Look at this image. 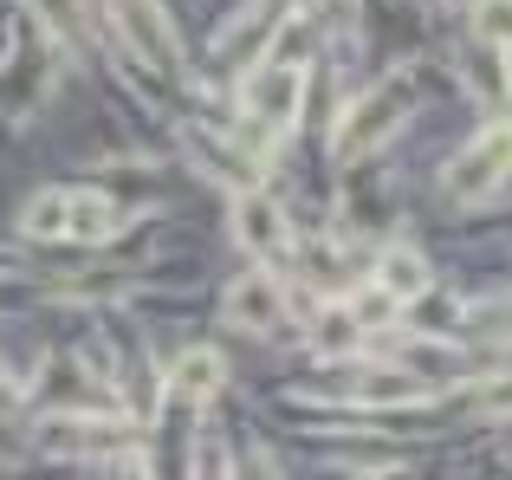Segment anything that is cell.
<instances>
[{"label": "cell", "mask_w": 512, "mask_h": 480, "mask_svg": "<svg viewBox=\"0 0 512 480\" xmlns=\"http://www.w3.org/2000/svg\"><path fill=\"white\" fill-rule=\"evenodd\" d=\"M46 91H52V52L46 46H20L0 65V117H33Z\"/></svg>", "instance_id": "6"}, {"label": "cell", "mask_w": 512, "mask_h": 480, "mask_svg": "<svg viewBox=\"0 0 512 480\" xmlns=\"http://www.w3.org/2000/svg\"><path fill=\"white\" fill-rule=\"evenodd\" d=\"M169 383H175V396H188V403H208L214 390L227 383V364H221V351H182L175 357V370H169Z\"/></svg>", "instance_id": "9"}, {"label": "cell", "mask_w": 512, "mask_h": 480, "mask_svg": "<svg viewBox=\"0 0 512 480\" xmlns=\"http://www.w3.org/2000/svg\"><path fill=\"white\" fill-rule=\"evenodd\" d=\"M240 480H279V468H273V455H253V461H247V474H240Z\"/></svg>", "instance_id": "19"}, {"label": "cell", "mask_w": 512, "mask_h": 480, "mask_svg": "<svg viewBox=\"0 0 512 480\" xmlns=\"http://www.w3.org/2000/svg\"><path fill=\"white\" fill-rule=\"evenodd\" d=\"M474 91H480V98H493V104H506V72H500V65H487V59H474Z\"/></svg>", "instance_id": "16"}, {"label": "cell", "mask_w": 512, "mask_h": 480, "mask_svg": "<svg viewBox=\"0 0 512 480\" xmlns=\"http://www.w3.org/2000/svg\"><path fill=\"white\" fill-rule=\"evenodd\" d=\"M474 26H480V39H506L512 46V0H480Z\"/></svg>", "instance_id": "13"}, {"label": "cell", "mask_w": 512, "mask_h": 480, "mask_svg": "<svg viewBox=\"0 0 512 480\" xmlns=\"http://www.w3.org/2000/svg\"><path fill=\"white\" fill-rule=\"evenodd\" d=\"M65 234L72 240H111L117 234V202L98 189H78L72 202H65Z\"/></svg>", "instance_id": "10"}, {"label": "cell", "mask_w": 512, "mask_h": 480, "mask_svg": "<svg viewBox=\"0 0 512 480\" xmlns=\"http://www.w3.org/2000/svg\"><path fill=\"white\" fill-rule=\"evenodd\" d=\"M234 234H240V247L247 253H266V260H273V253H286V215H279V202L273 195H240L234 202Z\"/></svg>", "instance_id": "7"}, {"label": "cell", "mask_w": 512, "mask_h": 480, "mask_svg": "<svg viewBox=\"0 0 512 480\" xmlns=\"http://www.w3.org/2000/svg\"><path fill=\"white\" fill-rule=\"evenodd\" d=\"M376 292H389L396 305L422 299V292H428V260L415 247H389L383 260H376Z\"/></svg>", "instance_id": "8"}, {"label": "cell", "mask_w": 512, "mask_h": 480, "mask_svg": "<svg viewBox=\"0 0 512 480\" xmlns=\"http://www.w3.org/2000/svg\"><path fill=\"white\" fill-rule=\"evenodd\" d=\"M65 202H72L65 189H39L33 202L20 208V228L33 234V240H59L65 234Z\"/></svg>", "instance_id": "11"}, {"label": "cell", "mask_w": 512, "mask_h": 480, "mask_svg": "<svg viewBox=\"0 0 512 480\" xmlns=\"http://www.w3.org/2000/svg\"><path fill=\"white\" fill-rule=\"evenodd\" d=\"M461 370V351H448V344H415L409 351V370L402 377H415V383H441V377H454Z\"/></svg>", "instance_id": "12"}, {"label": "cell", "mask_w": 512, "mask_h": 480, "mask_svg": "<svg viewBox=\"0 0 512 480\" xmlns=\"http://www.w3.org/2000/svg\"><path fill=\"white\" fill-rule=\"evenodd\" d=\"M299 104H305V72H299V65L266 59L260 72H247V117H253V124L286 130L292 117H299Z\"/></svg>", "instance_id": "3"}, {"label": "cell", "mask_w": 512, "mask_h": 480, "mask_svg": "<svg viewBox=\"0 0 512 480\" xmlns=\"http://www.w3.org/2000/svg\"><path fill=\"white\" fill-rule=\"evenodd\" d=\"M33 13L52 33H78V0H33Z\"/></svg>", "instance_id": "15"}, {"label": "cell", "mask_w": 512, "mask_h": 480, "mask_svg": "<svg viewBox=\"0 0 512 480\" xmlns=\"http://www.w3.org/2000/svg\"><path fill=\"white\" fill-rule=\"evenodd\" d=\"M480 409H487V416H506L512 409V377L500 383V390H480Z\"/></svg>", "instance_id": "18"}, {"label": "cell", "mask_w": 512, "mask_h": 480, "mask_svg": "<svg viewBox=\"0 0 512 480\" xmlns=\"http://www.w3.org/2000/svg\"><path fill=\"white\" fill-rule=\"evenodd\" d=\"M389 480H402V474H389Z\"/></svg>", "instance_id": "22"}, {"label": "cell", "mask_w": 512, "mask_h": 480, "mask_svg": "<svg viewBox=\"0 0 512 480\" xmlns=\"http://www.w3.org/2000/svg\"><path fill=\"white\" fill-rule=\"evenodd\" d=\"M318 331H325V351H350V344H357V318H350V312H325V325H318Z\"/></svg>", "instance_id": "14"}, {"label": "cell", "mask_w": 512, "mask_h": 480, "mask_svg": "<svg viewBox=\"0 0 512 480\" xmlns=\"http://www.w3.org/2000/svg\"><path fill=\"white\" fill-rule=\"evenodd\" d=\"M389 312H396V299H389V292H363V299L350 305V318H357V325H383Z\"/></svg>", "instance_id": "17"}, {"label": "cell", "mask_w": 512, "mask_h": 480, "mask_svg": "<svg viewBox=\"0 0 512 480\" xmlns=\"http://www.w3.org/2000/svg\"><path fill=\"white\" fill-rule=\"evenodd\" d=\"M500 72H506V85H512V46H506V65H500Z\"/></svg>", "instance_id": "21"}, {"label": "cell", "mask_w": 512, "mask_h": 480, "mask_svg": "<svg viewBox=\"0 0 512 480\" xmlns=\"http://www.w3.org/2000/svg\"><path fill=\"white\" fill-rule=\"evenodd\" d=\"M117 26H124L130 52H137L143 65H156V72H175V65H182L175 26H169V13L156 7V0H117Z\"/></svg>", "instance_id": "4"}, {"label": "cell", "mask_w": 512, "mask_h": 480, "mask_svg": "<svg viewBox=\"0 0 512 480\" xmlns=\"http://www.w3.org/2000/svg\"><path fill=\"white\" fill-rule=\"evenodd\" d=\"M227 325L234 331H279L286 325V292H279L273 273H240L234 286H227Z\"/></svg>", "instance_id": "5"}, {"label": "cell", "mask_w": 512, "mask_h": 480, "mask_svg": "<svg viewBox=\"0 0 512 480\" xmlns=\"http://www.w3.org/2000/svg\"><path fill=\"white\" fill-rule=\"evenodd\" d=\"M506 176H512V124H493L487 137H474L448 163V195L454 202H487Z\"/></svg>", "instance_id": "2"}, {"label": "cell", "mask_w": 512, "mask_h": 480, "mask_svg": "<svg viewBox=\"0 0 512 480\" xmlns=\"http://www.w3.org/2000/svg\"><path fill=\"white\" fill-rule=\"evenodd\" d=\"M195 480H227V468H221V455H214V448L201 455V474H195Z\"/></svg>", "instance_id": "20"}, {"label": "cell", "mask_w": 512, "mask_h": 480, "mask_svg": "<svg viewBox=\"0 0 512 480\" xmlns=\"http://www.w3.org/2000/svg\"><path fill=\"white\" fill-rule=\"evenodd\" d=\"M409 104H415V78H389L383 91H370L363 104H350V117L338 124V137H331V156H338V163H357L363 150H376V143L409 117Z\"/></svg>", "instance_id": "1"}]
</instances>
